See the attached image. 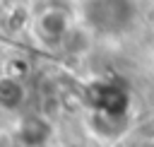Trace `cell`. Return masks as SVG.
I'll list each match as a JSON object with an SVG mask.
<instances>
[{
  "instance_id": "1",
  "label": "cell",
  "mask_w": 154,
  "mask_h": 147,
  "mask_svg": "<svg viewBox=\"0 0 154 147\" xmlns=\"http://www.w3.org/2000/svg\"><path fill=\"white\" fill-rule=\"evenodd\" d=\"M142 147H154V140H149V142H144Z\"/></svg>"
}]
</instances>
